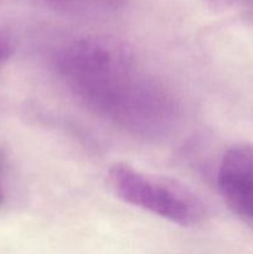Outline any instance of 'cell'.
<instances>
[{
	"instance_id": "7a4b0ae2",
	"label": "cell",
	"mask_w": 253,
	"mask_h": 254,
	"mask_svg": "<svg viewBox=\"0 0 253 254\" xmlns=\"http://www.w3.org/2000/svg\"><path fill=\"white\" fill-rule=\"evenodd\" d=\"M108 184L126 203L175 225L191 227L206 217L202 200L174 179L144 173L126 163H116L108 170Z\"/></svg>"
},
{
	"instance_id": "277c9868",
	"label": "cell",
	"mask_w": 253,
	"mask_h": 254,
	"mask_svg": "<svg viewBox=\"0 0 253 254\" xmlns=\"http://www.w3.org/2000/svg\"><path fill=\"white\" fill-rule=\"evenodd\" d=\"M44 7L68 14H104L116 11L126 0H31Z\"/></svg>"
},
{
	"instance_id": "52a82bcc",
	"label": "cell",
	"mask_w": 253,
	"mask_h": 254,
	"mask_svg": "<svg viewBox=\"0 0 253 254\" xmlns=\"http://www.w3.org/2000/svg\"><path fill=\"white\" fill-rule=\"evenodd\" d=\"M4 198H5V196H4V191H2L1 184H0V206H1L2 203H4Z\"/></svg>"
},
{
	"instance_id": "3957f363",
	"label": "cell",
	"mask_w": 253,
	"mask_h": 254,
	"mask_svg": "<svg viewBox=\"0 0 253 254\" xmlns=\"http://www.w3.org/2000/svg\"><path fill=\"white\" fill-rule=\"evenodd\" d=\"M217 186L227 207L237 217L253 222V144H235L225 151Z\"/></svg>"
},
{
	"instance_id": "5b68a950",
	"label": "cell",
	"mask_w": 253,
	"mask_h": 254,
	"mask_svg": "<svg viewBox=\"0 0 253 254\" xmlns=\"http://www.w3.org/2000/svg\"><path fill=\"white\" fill-rule=\"evenodd\" d=\"M212 11H226L235 6H242L245 0H201Z\"/></svg>"
},
{
	"instance_id": "8992f818",
	"label": "cell",
	"mask_w": 253,
	"mask_h": 254,
	"mask_svg": "<svg viewBox=\"0 0 253 254\" xmlns=\"http://www.w3.org/2000/svg\"><path fill=\"white\" fill-rule=\"evenodd\" d=\"M12 52H14V45L11 40L0 34V66L11 57Z\"/></svg>"
},
{
	"instance_id": "6da1fadb",
	"label": "cell",
	"mask_w": 253,
	"mask_h": 254,
	"mask_svg": "<svg viewBox=\"0 0 253 254\" xmlns=\"http://www.w3.org/2000/svg\"><path fill=\"white\" fill-rule=\"evenodd\" d=\"M56 68L74 97L109 121L146 77L130 47L106 35L67 42L57 55Z\"/></svg>"
}]
</instances>
